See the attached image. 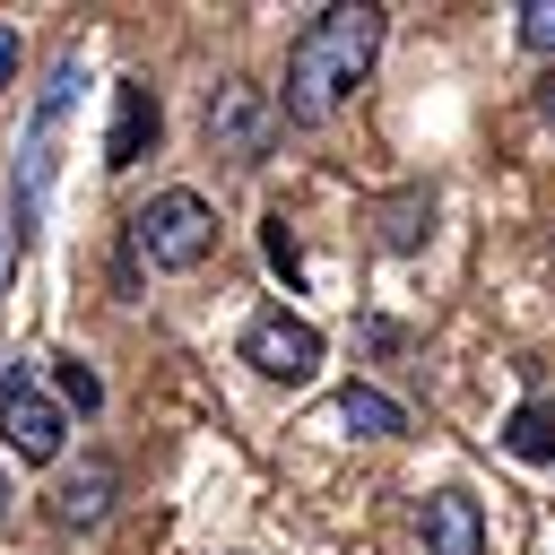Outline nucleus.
<instances>
[{
  "label": "nucleus",
  "mask_w": 555,
  "mask_h": 555,
  "mask_svg": "<svg viewBox=\"0 0 555 555\" xmlns=\"http://www.w3.org/2000/svg\"><path fill=\"white\" fill-rule=\"evenodd\" d=\"M503 451L529 460V468H546V460H555V408H546V399H520V408L503 416Z\"/></svg>",
  "instance_id": "obj_10"
},
{
  "label": "nucleus",
  "mask_w": 555,
  "mask_h": 555,
  "mask_svg": "<svg viewBox=\"0 0 555 555\" xmlns=\"http://www.w3.org/2000/svg\"><path fill=\"white\" fill-rule=\"evenodd\" d=\"M373 52H382V9H364V0L321 9L286 43V121H330L347 104V87L373 69Z\"/></svg>",
  "instance_id": "obj_1"
},
{
  "label": "nucleus",
  "mask_w": 555,
  "mask_h": 555,
  "mask_svg": "<svg viewBox=\"0 0 555 555\" xmlns=\"http://www.w3.org/2000/svg\"><path fill=\"white\" fill-rule=\"evenodd\" d=\"M512 17H520V43L529 52H555V0H520Z\"/></svg>",
  "instance_id": "obj_13"
},
{
  "label": "nucleus",
  "mask_w": 555,
  "mask_h": 555,
  "mask_svg": "<svg viewBox=\"0 0 555 555\" xmlns=\"http://www.w3.org/2000/svg\"><path fill=\"white\" fill-rule=\"evenodd\" d=\"M9 78H17V35L0 26V87H9Z\"/></svg>",
  "instance_id": "obj_15"
},
{
  "label": "nucleus",
  "mask_w": 555,
  "mask_h": 555,
  "mask_svg": "<svg viewBox=\"0 0 555 555\" xmlns=\"http://www.w3.org/2000/svg\"><path fill=\"white\" fill-rule=\"evenodd\" d=\"M113 494H121V468L87 451V460H78V468H69V477L52 486V512H61L69 529H104V512H113Z\"/></svg>",
  "instance_id": "obj_8"
},
{
  "label": "nucleus",
  "mask_w": 555,
  "mask_h": 555,
  "mask_svg": "<svg viewBox=\"0 0 555 555\" xmlns=\"http://www.w3.org/2000/svg\"><path fill=\"white\" fill-rule=\"evenodd\" d=\"M425 234H434V199H425V191L382 199V251H416Z\"/></svg>",
  "instance_id": "obj_11"
},
{
  "label": "nucleus",
  "mask_w": 555,
  "mask_h": 555,
  "mask_svg": "<svg viewBox=\"0 0 555 555\" xmlns=\"http://www.w3.org/2000/svg\"><path fill=\"white\" fill-rule=\"evenodd\" d=\"M52 390H61V408H78V416H87V408H104V382H95L78 356H61V364H52Z\"/></svg>",
  "instance_id": "obj_12"
},
{
  "label": "nucleus",
  "mask_w": 555,
  "mask_h": 555,
  "mask_svg": "<svg viewBox=\"0 0 555 555\" xmlns=\"http://www.w3.org/2000/svg\"><path fill=\"white\" fill-rule=\"evenodd\" d=\"M260 243H269V269H286V278L304 269V260H295V234H286V217H269V225H260Z\"/></svg>",
  "instance_id": "obj_14"
},
{
  "label": "nucleus",
  "mask_w": 555,
  "mask_h": 555,
  "mask_svg": "<svg viewBox=\"0 0 555 555\" xmlns=\"http://www.w3.org/2000/svg\"><path fill=\"white\" fill-rule=\"evenodd\" d=\"M130 251H139L147 269H199V260L217 251V208L173 182V191H156V199L130 217Z\"/></svg>",
  "instance_id": "obj_2"
},
{
  "label": "nucleus",
  "mask_w": 555,
  "mask_h": 555,
  "mask_svg": "<svg viewBox=\"0 0 555 555\" xmlns=\"http://www.w3.org/2000/svg\"><path fill=\"white\" fill-rule=\"evenodd\" d=\"M546 121H555V87H546Z\"/></svg>",
  "instance_id": "obj_16"
},
{
  "label": "nucleus",
  "mask_w": 555,
  "mask_h": 555,
  "mask_svg": "<svg viewBox=\"0 0 555 555\" xmlns=\"http://www.w3.org/2000/svg\"><path fill=\"white\" fill-rule=\"evenodd\" d=\"M0 503H9V477H0Z\"/></svg>",
  "instance_id": "obj_17"
},
{
  "label": "nucleus",
  "mask_w": 555,
  "mask_h": 555,
  "mask_svg": "<svg viewBox=\"0 0 555 555\" xmlns=\"http://www.w3.org/2000/svg\"><path fill=\"white\" fill-rule=\"evenodd\" d=\"M243 364L260 373V382H312L321 373V330L304 321V312H286V304H269V312H251L243 321Z\"/></svg>",
  "instance_id": "obj_4"
},
{
  "label": "nucleus",
  "mask_w": 555,
  "mask_h": 555,
  "mask_svg": "<svg viewBox=\"0 0 555 555\" xmlns=\"http://www.w3.org/2000/svg\"><path fill=\"white\" fill-rule=\"evenodd\" d=\"M425 555H486V512H477V494H460V486H442V494H425Z\"/></svg>",
  "instance_id": "obj_7"
},
{
  "label": "nucleus",
  "mask_w": 555,
  "mask_h": 555,
  "mask_svg": "<svg viewBox=\"0 0 555 555\" xmlns=\"http://www.w3.org/2000/svg\"><path fill=\"white\" fill-rule=\"evenodd\" d=\"M356 442H390V434H408V408L390 399V390H373V382H347L338 390V408H330Z\"/></svg>",
  "instance_id": "obj_9"
},
{
  "label": "nucleus",
  "mask_w": 555,
  "mask_h": 555,
  "mask_svg": "<svg viewBox=\"0 0 555 555\" xmlns=\"http://www.w3.org/2000/svg\"><path fill=\"white\" fill-rule=\"evenodd\" d=\"M156 130H165V104H156V87L147 78H121L113 87V130H104V165L113 173H130L147 147H156Z\"/></svg>",
  "instance_id": "obj_6"
},
{
  "label": "nucleus",
  "mask_w": 555,
  "mask_h": 555,
  "mask_svg": "<svg viewBox=\"0 0 555 555\" xmlns=\"http://www.w3.org/2000/svg\"><path fill=\"white\" fill-rule=\"evenodd\" d=\"M0 434H9V451L17 460H61V399H43L35 382H26V364H0Z\"/></svg>",
  "instance_id": "obj_5"
},
{
  "label": "nucleus",
  "mask_w": 555,
  "mask_h": 555,
  "mask_svg": "<svg viewBox=\"0 0 555 555\" xmlns=\"http://www.w3.org/2000/svg\"><path fill=\"white\" fill-rule=\"evenodd\" d=\"M278 121H286V104H278L269 87H251V78L208 87V147H217L225 165H260L269 139H278Z\"/></svg>",
  "instance_id": "obj_3"
}]
</instances>
